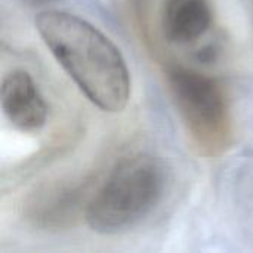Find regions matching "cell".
Instances as JSON below:
<instances>
[{
	"label": "cell",
	"instance_id": "7",
	"mask_svg": "<svg viewBox=\"0 0 253 253\" xmlns=\"http://www.w3.org/2000/svg\"><path fill=\"white\" fill-rule=\"evenodd\" d=\"M25 1H28V3H31V4H44V3H47V1H50V0H25Z\"/></svg>",
	"mask_w": 253,
	"mask_h": 253
},
{
	"label": "cell",
	"instance_id": "6",
	"mask_svg": "<svg viewBox=\"0 0 253 253\" xmlns=\"http://www.w3.org/2000/svg\"><path fill=\"white\" fill-rule=\"evenodd\" d=\"M211 0H163L160 24L165 39L178 46L197 43L213 25Z\"/></svg>",
	"mask_w": 253,
	"mask_h": 253
},
{
	"label": "cell",
	"instance_id": "2",
	"mask_svg": "<svg viewBox=\"0 0 253 253\" xmlns=\"http://www.w3.org/2000/svg\"><path fill=\"white\" fill-rule=\"evenodd\" d=\"M168 173L165 163L150 154L119 160L96 185L84 221L98 234H119L141 224L162 202Z\"/></svg>",
	"mask_w": 253,
	"mask_h": 253
},
{
	"label": "cell",
	"instance_id": "4",
	"mask_svg": "<svg viewBox=\"0 0 253 253\" xmlns=\"http://www.w3.org/2000/svg\"><path fill=\"white\" fill-rule=\"evenodd\" d=\"M98 184L87 176L79 181H56L36 190L25 203L27 219L43 230H64L84 219L89 200Z\"/></svg>",
	"mask_w": 253,
	"mask_h": 253
},
{
	"label": "cell",
	"instance_id": "3",
	"mask_svg": "<svg viewBox=\"0 0 253 253\" xmlns=\"http://www.w3.org/2000/svg\"><path fill=\"white\" fill-rule=\"evenodd\" d=\"M166 84L191 145L200 156L219 157L234 144L228 93L213 76L184 65H169Z\"/></svg>",
	"mask_w": 253,
	"mask_h": 253
},
{
	"label": "cell",
	"instance_id": "1",
	"mask_svg": "<svg viewBox=\"0 0 253 253\" xmlns=\"http://www.w3.org/2000/svg\"><path fill=\"white\" fill-rule=\"evenodd\" d=\"M36 30L56 62L99 110L120 113L130 98V73L120 49L89 21L56 9L34 19Z\"/></svg>",
	"mask_w": 253,
	"mask_h": 253
},
{
	"label": "cell",
	"instance_id": "5",
	"mask_svg": "<svg viewBox=\"0 0 253 253\" xmlns=\"http://www.w3.org/2000/svg\"><path fill=\"white\" fill-rule=\"evenodd\" d=\"M0 98L3 114L15 129L31 133L46 125L47 104L30 73L15 70L4 76Z\"/></svg>",
	"mask_w": 253,
	"mask_h": 253
}]
</instances>
